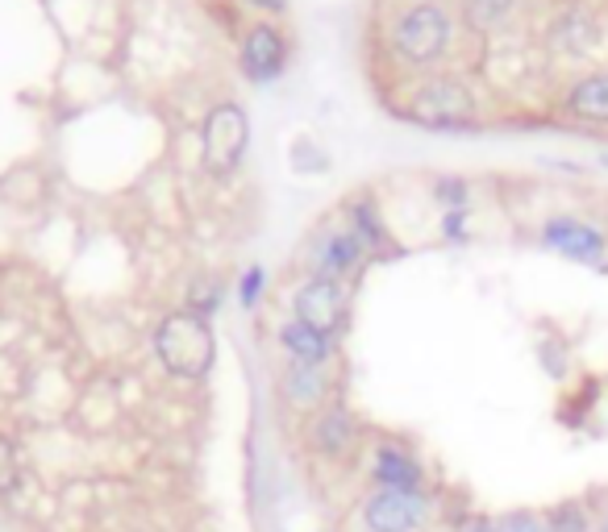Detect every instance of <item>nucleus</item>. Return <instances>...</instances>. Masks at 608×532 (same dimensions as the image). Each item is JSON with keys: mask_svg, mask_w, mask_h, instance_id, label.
<instances>
[{"mask_svg": "<svg viewBox=\"0 0 608 532\" xmlns=\"http://www.w3.org/2000/svg\"><path fill=\"white\" fill-rule=\"evenodd\" d=\"M288 59H292V47H288V34H283L276 22H255L246 25L242 42H238V67H242V79H251L258 88L267 84H280L283 71H288Z\"/></svg>", "mask_w": 608, "mask_h": 532, "instance_id": "nucleus-10", "label": "nucleus"}, {"mask_svg": "<svg viewBox=\"0 0 608 532\" xmlns=\"http://www.w3.org/2000/svg\"><path fill=\"white\" fill-rule=\"evenodd\" d=\"M22 479H25L22 449H17V441L0 429V495H13V491H22Z\"/></svg>", "mask_w": 608, "mask_h": 532, "instance_id": "nucleus-21", "label": "nucleus"}, {"mask_svg": "<svg viewBox=\"0 0 608 532\" xmlns=\"http://www.w3.org/2000/svg\"><path fill=\"white\" fill-rule=\"evenodd\" d=\"M292 171H301V175H321V171H329V154L317 146V138L292 141Z\"/></svg>", "mask_w": 608, "mask_h": 532, "instance_id": "nucleus-23", "label": "nucleus"}, {"mask_svg": "<svg viewBox=\"0 0 608 532\" xmlns=\"http://www.w3.org/2000/svg\"><path fill=\"white\" fill-rule=\"evenodd\" d=\"M596 532H608V516H605V520H600V529H596Z\"/></svg>", "mask_w": 608, "mask_h": 532, "instance_id": "nucleus-28", "label": "nucleus"}, {"mask_svg": "<svg viewBox=\"0 0 608 532\" xmlns=\"http://www.w3.org/2000/svg\"><path fill=\"white\" fill-rule=\"evenodd\" d=\"M221 304H226V287H221L217 279H212V275L192 279V287H187V300H184L187 312H196V317L212 321V317L221 312Z\"/></svg>", "mask_w": 608, "mask_h": 532, "instance_id": "nucleus-20", "label": "nucleus"}, {"mask_svg": "<svg viewBox=\"0 0 608 532\" xmlns=\"http://www.w3.org/2000/svg\"><path fill=\"white\" fill-rule=\"evenodd\" d=\"M342 221H346V230L363 242V250H367L372 262L397 258V237L388 230V221H384V212H379V200H375L372 191L351 196V200L342 205Z\"/></svg>", "mask_w": 608, "mask_h": 532, "instance_id": "nucleus-13", "label": "nucleus"}, {"mask_svg": "<svg viewBox=\"0 0 608 532\" xmlns=\"http://www.w3.org/2000/svg\"><path fill=\"white\" fill-rule=\"evenodd\" d=\"M363 483L367 491H429V466L400 437H375L363 449Z\"/></svg>", "mask_w": 608, "mask_h": 532, "instance_id": "nucleus-8", "label": "nucleus"}, {"mask_svg": "<svg viewBox=\"0 0 608 532\" xmlns=\"http://www.w3.org/2000/svg\"><path fill=\"white\" fill-rule=\"evenodd\" d=\"M276 392H280L283 408L313 417L321 412L326 404L342 399L338 395V371L333 367H304V362H283L280 379H276Z\"/></svg>", "mask_w": 608, "mask_h": 532, "instance_id": "nucleus-11", "label": "nucleus"}, {"mask_svg": "<svg viewBox=\"0 0 608 532\" xmlns=\"http://www.w3.org/2000/svg\"><path fill=\"white\" fill-rule=\"evenodd\" d=\"M276 346H280L283 362H304V367H338V354H342V342L329 337L313 324L288 317L276 329Z\"/></svg>", "mask_w": 608, "mask_h": 532, "instance_id": "nucleus-14", "label": "nucleus"}, {"mask_svg": "<svg viewBox=\"0 0 608 532\" xmlns=\"http://www.w3.org/2000/svg\"><path fill=\"white\" fill-rule=\"evenodd\" d=\"M438 233H442L450 246H463V242L471 237L467 212H442V221H438Z\"/></svg>", "mask_w": 608, "mask_h": 532, "instance_id": "nucleus-25", "label": "nucleus"}, {"mask_svg": "<svg viewBox=\"0 0 608 532\" xmlns=\"http://www.w3.org/2000/svg\"><path fill=\"white\" fill-rule=\"evenodd\" d=\"M459 4V22L467 25L471 34H496L500 25L513 22V13L521 9V0H454Z\"/></svg>", "mask_w": 608, "mask_h": 532, "instance_id": "nucleus-16", "label": "nucleus"}, {"mask_svg": "<svg viewBox=\"0 0 608 532\" xmlns=\"http://www.w3.org/2000/svg\"><path fill=\"white\" fill-rule=\"evenodd\" d=\"M292 317L313 329H321L329 337L342 342V333L351 329L354 312V283H338V279H301L292 287Z\"/></svg>", "mask_w": 608, "mask_h": 532, "instance_id": "nucleus-9", "label": "nucleus"}, {"mask_svg": "<svg viewBox=\"0 0 608 532\" xmlns=\"http://www.w3.org/2000/svg\"><path fill=\"white\" fill-rule=\"evenodd\" d=\"M267 287H271V275L263 262H251L234 275V304L242 312H255L258 304L267 300Z\"/></svg>", "mask_w": 608, "mask_h": 532, "instance_id": "nucleus-19", "label": "nucleus"}, {"mask_svg": "<svg viewBox=\"0 0 608 532\" xmlns=\"http://www.w3.org/2000/svg\"><path fill=\"white\" fill-rule=\"evenodd\" d=\"M397 113L422 129L463 134V129H479V96L463 75L429 71V75H413V84L400 96Z\"/></svg>", "mask_w": 608, "mask_h": 532, "instance_id": "nucleus-2", "label": "nucleus"}, {"mask_svg": "<svg viewBox=\"0 0 608 532\" xmlns=\"http://www.w3.org/2000/svg\"><path fill=\"white\" fill-rule=\"evenodd\" d=\"M434 520V491H367L358 499V532H429Z\"/></svg>", "mask_w": 608, "mask_h": 532, "instance_id": "nucleus-5", "label": "nucleus"}, {"mask_svg": "<svg viewBox=\"0 0 608 532\" xmlns=\"http://www.w3.org/2000/svg\"><path fill=\"white\" fill-rule=\"evenodd\" d=\"M542 246L571 262H584V267H605L608 258V237L580 216H550L542 225Z\"/></svg>", "mask_w": 608, "mask_h": 532, "instance_id": "nucleus-12", "label": "nucleus"}, {"mask_svg": "<svg viewBox=\"0 0 608 532\" xmlns=\"http://www.w3.org/2000/svg\"><path fill=\"white\" fill-rule=\"evenodd\" d=\"M596 38V17L580 9V4H571V9H562L559 17H555V29H550V42L562 50H584L587 42Z\"/></svg>", "mask_w": 608, "mask_h": 532, "instance_id": "nucleus-17", "label": "nucleus"}, {"mask_svg": "<svg viewBox=\"0 0 608 532\" xmlns=\"http://www.w3.org/2000/svg\"><path fill=\"white\" fill-rule=\"evenodd\" d=\"M384 47L409 75H429L459 47V13L450 0H409L388 25Z\"/></svg>", "mask_w": 608, "mask_h": 532, "instance_id": "nucleus-1", "label": "nucleus"}, {"mask_svg": "<svg viewBox=\"0 0 608 532\" xmlns=\"http://www.w3.org/2000/svg\"><path fill=\"white\" fill-rule=\"evenodd\" d=\"M296 267H301V279H338V283H358L363 271L372 267V258L363 250V242L346 230V221L329 216L326 225L308 233V242L296 255Z\"/></svg>", "mask_w": 608, "mask_h": 532, "instance_id": "nucleus-4", "label": "nucleus"}, {"mask_svg": "<svg viewBox=\"0 0 608 532\" xmlns=\"http://www.w3.org/2000/svg\"><path fill=\"white\" fill-rule=\"evenodd\" d=\"M150 349H155L159 367L171 379L200 383V379H209L212 362H217V333H212V321H205V317H196L187 308H171L163 321L155 324Z\"/></svg>", "mask_w": 608, "mask_h": 532, "instance_id": "nucleus-3", "label": "nucleus"}, {"mask_svg": "<svg viewBox=\"0 0 608 532\" xmlns=\"http://www.w3.org/2000/svg\"><path fill=\"white\" fill-rule=\"evenodd\" d=\"M562 109L587 125H608V71H592L575 79L562 96Z\"/></svg>", "mask_w": 608, "mask_h": 532, "instance_id": "nucleus-15", "label": "nucleus"}, {"mask_svg": "<svg viewBox=\"0 0 608 532\" xmlns=\"http://www.w3.org/2000/svg\"><path fill=\"white\" fill-rule=\"evenodd\" d=\"M304 445L317 462L342 466L354 462L363 449H367V424L358 420L346 399H333L321 412H313L308 424H304Z\"/></svg>", "mask_w": 608, "mask_h": 532, "instance_id": "nucleus-6", "label": "nucleus"}, {"mask_svg": "<svg viewBox=\"0 0 608 532\" xmlns=\"http://www.w3.org/2000/svg\"><path fill=\"white\" fill-rule=\"evenodd\" d=\"M434 205H442V212H467L471 209V187L467 180H459V175H438L434 184Z\"/></svg>", "mask_w": 608, "mask_h": 532, "instance_id": "nucleus-22", "label": "nucleus"}, {"mask_svg": "<svg viewBox=\"0 0 608 532\" xmlns=\"http://www.w3.org/2000/svg\"><path fill=\"white\" fill-rule=\"evenodd\" d=\"M251 150V116L234 100H221L200 125V162L212 175H234Z\"/></svg>", "mask_w": 608, "mask_h": 532, "instance_id": "nucleus-7", "label": "nucleus"}, {"mask_svg": "<svg viewBox=\"0 0 608 532\" xmlns=\"http://www.w3.org/2000/svg\"><path fill=\"white\" fill-rule=\"evenodd\" d=\"M429 532H450V529H429Z\"/></svg>", "mask_w": 608, "mask_h": 532, "instance_id": "nucleus-29", "label": "nucleus"}, {"mask_svg": "<svg viewBox=\"0 0 608 532\" xmlns=\"http://www.w3.org/2000/svg\"><path fill=\"white\" fill-rule=\"evenodd\" d=\"M546 524L550 532H596L600 529V520L592 516L584 499H559L555 508L546 511Z\"/></svg>", "mask_w": 608, "mask_h": 532, "instance_id": "nucleus-18", "label": "nucleus"}, {"mask_svg": "<svg viewBox=\"0 0 608 532\" xmlns=\"http://www.w3.org/2000/svg\"><path fill=\"white\" fill-rule=\"evenodd\" d=\"M242 4H246V9H255V13H263L267 22L288 13V0H242Z\"/></svg>", "mask_w": 608, "mask_h": 532, "instance_id": "nucleus-27", "label": "nucleus"}, {"mask_svg": "<svg viewBox=\"0 0 608 532\" xmlns=\"http://www.w3.org/2000/svg\"><path fill=\"white\" fill-rule=\"evenodd\" d=\"M496 524H500V532H550V524H546V511H538V508L504 511V516H496Z\"/></svg>", "mask_w": 608, "mask_h": 532, "instance_id": "nucleus-24", "label": "nucleus"}, {"mask_svg": "<svg viewBox=\"0 0 608 532\" xmlns=\"http://www.w3.org/2000/svg\"><path fill=\"white\" fill-rule=\"evenodd\" d=\"M450 532H500V524H496V516H484V511H463L450 524Z\"/></svg>", "mask_w": 608, "mask_h": 532, "instance_id": "nucleus-26", "label": "nucleus"}]
</instances>
